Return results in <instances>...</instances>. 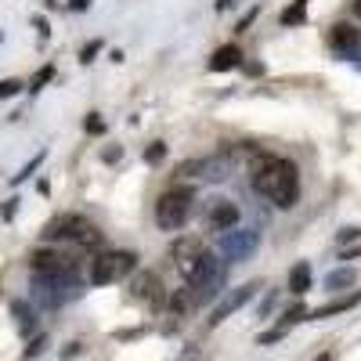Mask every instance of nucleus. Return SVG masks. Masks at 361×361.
Instances as JSON below:
<instances>
[{
  "instance_id": "obj_23",
  "label": "nucleus",
  "mask_w": 361,
  "mask_h": 361,
  "mask_svg": "<svg viewBox=\"0 0 361 361\" xmlns=\"http://www.w3.org/2000/svg\"><path fill=\"white\" fill-rule=\"evenodd\" d=\"M163 156H166V148H163V141H156V145H152V148H148V152H145V159H148V163H159Z\"/></svg>"
},
{
  "instance_id": "obj_15",
  "label": "nucleus",
  "mask_w": 361,
  "mask_h": 361,
  "mask_svg": "<svg viewBox=\"0 0 361 361\" xmlns=\"http://www.w3.org/2000/svg\"><path fill=\"white\" fill-rule=\"evenodd\" d=\"M357 304H361V293H357V296H343V300H333V304H325V307L311 311V318H329V314H343V311H350V307H357Z\"/></svg>"
},
{
  "instance_id": "obj_31",
  "label": "nucleus",
  "mask_w": 361,
  "mask_h": 361,
  "mask_svg": "<svg viewBox=\"0 0 361 361\" xmlns=\"http://www.w3.org/2000/svg\"><path fill=\"white\" fill-rule=\"evenodd\" d=\"M228 4H235V0H217V8H221V11H224Z\"/></svg>"
},
{
  "instance_id": "obj_32",
  "label": "nucleus",
  "mask_w": 361,
  "mask_h": 361,
  "mask_svg": "<svg viewBox=\"0 0 361 361\" xmlns=\"http://www.w3.org/2000/svg\"><path fill=\"white\" fill-rule=\"evenodd\" d=\"M354 15L361 18V0H354Z\"/></svg>"
},
{
  "instance_id": "obj_9",
  "label": "nucleus",
  "mask_w": 361,
  "mask_h": 361,
  "mask_svg": "<svg viewBox=\"0 0 361 361\" xmlns=\"http://www.w3.org/2000/svg\"><path fill=\"white\" fill-rule=\"evenodd\" d=\"M257 243H260V231H257V228L231 231V235H224V253H228L231 260H243V257H246Z\"/></svg>"
},
{
  "instance_id": "obj_19",
  "label": "nucleus",
  "mask_w": 361,
  "mask_h": 361,
  "mask_svg": "<svg viewBox=\"0 0 361 361\" xmlns=\"http://www.w3.org/2000/svg\"><path fill=\"white\" fill-rule=\"evenodd\" d=\"M325 286H329V289H343V286H354V271H350V267H340V271H333V275L325 279Z\"/></svg>"
},
{
  "instance_id": "obj_5",
  "label": "nucleus",
  "mask_w": 361,
  "mask_h": 361,
  "mask_svg": "<svg viewBox=\"0 0 361 361\" xmlns=\"http://www.w3.org/2000/svg\"><path fill=\"white\" fill-rule=\"evenodd\" d=\"M221 271H224V264H221L214 253H202L199 267L192 271V279H188V289H192V296H195V304H202V300H209V296L217 293Z\"/></svg>"
},
{
  "instance_id": "obj_3",
  "label": "nucleus",
  "mask_w": 361,
  "mask_h": 361,
  "mask_svg": "<svg viewBox=\"0 0 361 361\" xmlns=\"http://www.w3.org/2000/svg\"><path fill=\"white\" fill-rule=\"evenodd\" d=\"M192 202H195V192H192V188H170V192H163L159 202H156V221H159V228H163V231H177L180 224L188 221Z\"/></svg>"
},
{
  "instance_id": "obj_14",
  "label": "nucleus",
  "mask_w": 361,
  "mask_h": 361,
  "mask_svg": "<svg viewBox=\"0 0 361 361\" xmlns=\"http://www.w3.org/2000/svg\"><path fill=\"white\" fill-rule=\"evenodd\" d=\"M166 307H170V314H173V318L188 314V311L195 307V296H192V289H188V286H185V289H173V296H166Z\"/></svg>"
},
{
  "instance_id": "obj_20",
  "label": "nucleus",
  "mask_w": 361,
  "mask_h": 361,
  "mask_svg": "<svg viewBox=\"0 0 361 361\" xmlns=\"http://www.w3.org/2000/svg\"><path fill=\"white\" fill-rule=\"evenodd\" d=\"M11 311H15V318L22 325V333H33V311H25V304H15Z\"/></svg>"
},
{
  "instance_id": "obj_12",
  "label": "nucleus",
  "mask_w": 361,
  "mask_h": 361,
  "mask_svg": "<svg viewBox=\"0 0 361 361\" xmlns=\"http://www.w3.org/2000/svg\"><path fill=\"white\" fill-rule=\"evenodd\" d=\"M243 66V51H238L235 44H224L214 51V58H209V69L214 73H228V69H238Z\"/></svg>"
},
{
  "instance_id": "obj_25",
  "label": "nucleus",
  "mask_w": 361,
  "mask_h": 361,
  "mask_svg": "<svg viewBox=\"0 0 361 361\" xmlns=\"http://www.w3.org/2000/svg\"><path fill=\"white\" fill-rule=\"evenodd\" d=\"M83 127H87L90 134H102V130H105V123H102V119H98V116H90V119H87V123H83Z\"/></svg>"
},
{
  "instance_id": "obj_6",
  "label": "nucleus",
  "mask_w": 361,
  "mask_h": 361,
  "mask_svg": "<svg viewBox=\"0 0 361 361\" xmlns=\"http://www.w3.org/2000/svg\"><path fill=\"white\" fill-rule=\"evenodd\" d=\"M37 275H62V279H73L76 275V264L80 257L76 253H62V250H37L29 257Z\"/></svg>"
},
{
  "instance_id": "obj_30",
  "label": "nucleus",
  "mask_w": 361,
  "mask_h": 361,
  "mask_svg": "<svg viewBox=\"0 0 361 361\" xmlns=\"http://www.w3.org/2000/svg\"><path fill=\"white\" fill-rule=\"evenodd\" d=\"M69 4H73L76 11H83V8H90V0H69Z\"/></svg>"
},
{
  "instance_id": "obj_4",
  "label": "nucleus",
  "mask_w": 361,
  "mask_h": 361,
  "mask_svg": "<svg viewBox=\"0 0 361 361\" xmlns=\"http://www.w3.org/2000/svg\"><path fill=\"white\" fill-rule=\"evenodd\" d=\"M134 264H137L134 253H98L94 260H90V275L87 279H90V286H109L116 279L130 275Z\"/></svg>"
},
{
  "instance_id": "obj_27",
  "label": "nucleus",
  "mask_w": 361,
  "mask_h": 361,
  "mask_svg": "<svg viewBox=\"0 0 361 361\" xmlns=\"http://www.w3.org/2000/svg\"><path fill=\"white\" fill-rule=\"evenodd\" d=\"M40 163H44V156H37V159H33V163H29V166H25V170H22V173H18L15 180H25V177H29V173H33V170H37Z\"/></svg>"
},
{
  "instance_id": "obj_8",
  "label": "nucleus",
  "mask_w": 361,
  "mask_h": 361,
  "mask_svg": "<svg viewBox=\"0 0 361 361\" xmlns=\"http://www.w3.org/2000/svg\"><path fill=\"white\" fill-rule=\"evenodd\" d=\"M202 243L199 238H177L173 243V250H170V257H173V264H177V271L185 279H192V271L199 267V260H202Z\"/></svg>"
},
{
  "instance_id": "obj_13",
  "label": "nucleus",
  "mask_w": 361,
  "mask_h": 361,
  "mask_svg": "<svg viewBox=\"0 0 361 361\" xmlns=\"http://www.w3.org/2000/svg\"><path fill=\"white\" fill-rule=\"evenodd\" d=\"M329 44H333L340 54H343V51H357V44H361V29L340 22V25H333V37H329Z\"/></svg>"
},
{
  "instance_id": "obj_29",
  "label": "nucleus",
  "mask_w": 361,
  "mask_h": 361,
  "mask_svg": "<svg viewBox=\"0 0 361 361\" xmlns=\"http://www.w3.org/2000/svg\"><path fill=\"white\" fill-rule=\"evenodd\" d=\"M40 350H44V336L33 340V347H25V357H33V354H40Z\"/></svg>"
},
{
  "instance_id": "obj_2",
  "label": "nucleus",
  "mask_w": 361,
  "mask_h": 361,
  "mask_svg": "<svg viewBox=\"0 0 361 361\" xmlns=\"http://www.w3.org/2000/svg\"><path fill=\"white\" fill-rule=\"evenodd\" d=\"M44 238H69V243H76V246H102V231L90 224V221H83V217H76V214H62V217H54V221H47V228H44Z\"/></svg>"
},
{
  "instance_id": "obj_21",
  "label": "nucleus",
  "mask_w": 361,
  "mask_h": 361,
  "mask_svg": "<svg viewBox=\"0 0 361 361\" xmlns=\"http://www.w3.org/2000/svg\"><path fill=\"white\" fill-rule=\"evenodd\" d=\"M102 51V40H90L83 51H80V62H94V54Z\"/></svg>"
},
{
  "instance_id": "obj_10",
  "label": "nucleus",
  "mask_w": 361,
  "mask_h": 361,
  "mask_svg": "<svg viewBox=\"0 0 361 361\" xmlns=\"http://www.w3.org/2000/svg\"><path fill=\"white\" fill-rule=\"evenodd\" d=\"M257 289H260L257 282H250V286H243V289H235V293H231V296L224 300V304H221V307L214 311V318H209V325H221V322H224V318H228L231 311H238V307H243V304H246V300H250V296H253Z\"/></svg>"
},
{
  "instance_id": "obj_7",
  "label": "nucleus",
  "mask_w": 361,
  "mask_h": 361,
  "mask_svg": "<svg viewBox=\"0 0 361 361\" xmlns=\"http://www.w3.org/2000/svg\"><path fill=\"white\" fill-rule=\"evenodd\" d=\"M130 296L137 300V304H145L148 311H159V307L166 304V289H163L159 275H152V271H141V275H134Z\"/></svg>"
},
{
  "instance_id": "obj_17",
  "label": "nucleus",
  "mask_w": 361,
  "mask_h": 361,
  "mask_svg": "<svg viewBox=\"0 0 361 361\" xmlns=\"http://www.w3.org/2000/svg\"><path fill=\"white\" fill-rule=\"evenodd\" d=\"M199 177L202 180H224L228 177V159H202L199 163Z\"/></svg>"
},
{
  "instance_id": "obj_22",
  "label": "nucleus",
  "mask_w": 361,
  "mask_h": 361,
  "mask_svg": "<svg viewBox=\"0 0 361 361\" xmlns=\"http://www.w3.org/2000/svg\"><path fill=\"white\" fill-rule=\"evenodd\" d=\"M18 90H22L18 80H0V98H11V94H18Z\"/></svg>"
},
{
  "instance_id": "obj_24",
  "label": "nucleus",
  "mask_w": 361,
  "mask_h": 361,
  "mask_svg": "<svg viewBox=\"0 0 361 361\" xmlns=\"http://www.w3.org/2000/svg\"><path fill=\"white\" fill-rule=\"evenodd\" d=\"M51 76H54V66H44V69L37 73V80H33V90H40V87L51 80Z\"/></svg>"
},
{
  "instance_id": "obj_1",
  "label": "nucleus",
  "mask_w": 361,
  "mask_h": 361,
  "mask_svg": "<svg viewBox=\"0 0 361 361\" xmlns=\"http://www.w3.org/2000/svg\"><path fill=\"white\" fill-rule=\"evenodd\" d=\"M250 173H253V188L271 199L275 206L289 209L296 206L300 199V173L289 159H279V156H253L250 159Z\"/></svg>"
},
{
  "instance_id": "obj_11",
  "label": "nucleus",
  "mask_w": 361,
  "mask_h": 361,
  "mask_svg": "<svg viewBox=\"0 0 361 361\" xmlns=\"http://www.w3.org/2000/svg\"><path fill=\"white\" fill-rule=\"evenodd\" d=\"M209 224H214L217 231H231L238 224V206L231 199H217L214 209H209Z\"/></svg>"
},
{
  "instance_id": "obj_26",
  "label": "nucleus",
  "mask_w": 361,
  "mask_h": 361,
  "mask_svg": "<svg viewBox=\"0 0 361 361\" xmlns=\"http://www.w3.org/2000/svg\"><path fill=\"white\" fill-rule=\"evenodd\" d=\"M354 238H361V228H343L340 231V243H354Z\"/></svg>"
},
{
  "instance_id": "obj_28",
  "label": "nucleus",
  "mask_w": 361,
  "mask_h": 361,
  "mask_svg": "<svg viewBox=\"0 0 361 361\" xmlns=\"http://www.w3.org/2000/svg\"><path fill=\"white\" fill-rule=\"evenodd\" d=\"M304 314H307L304 307H293V311L286 314V325H293V322H300V318H304Z\"/></svg>"
},
{
  "instance_id": "obj_16",
  "label": "nucleus",
  "mask_w": 361,
  "mask_h": 361,
  "mask_svg": "<svg viewBox=\"0 0 361 361\" xmlns=\"http://www.w3.org/2000/svg\"><path fill=\"white\" fill-rule=\"evenodd\" d=\"M289 289H293L296 296H304V293L311 289V264H296V267L289 271Z\"/></svg>"
},
{
  "instance_id": "obj_18",
  "label": "nucleus",
  "mask_w": 361,
  "mask_h": 361,
  "mask_svg": "<svg viewBox=\"0 0 361 361\" xmlns=\"http://www.w3.org/2000/svg\"><path fill=\"white\" fill-rule=\"evenodd\" d=\"M307 18V0H293V8L282 11V25H304Z\"/></svg>"
}]
</instances>
